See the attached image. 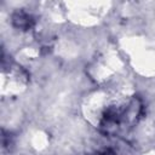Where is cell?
<instances>
[{"label":"cell","instance_id":"cell-1","mask_svg":"<svg viewBox=\"0 0 155 155\" xmlns=\"http://www.w3.org/2000/svg\"><path fill=\"white\" fill-rule=\"evenodd\" d=\"M12 23L16 28L19 29H29L33 25V19L29 15H27L23 11H17L13 16H12Z\"/></svg>","mask_w":155,"mask_h":155}]
</instances>
